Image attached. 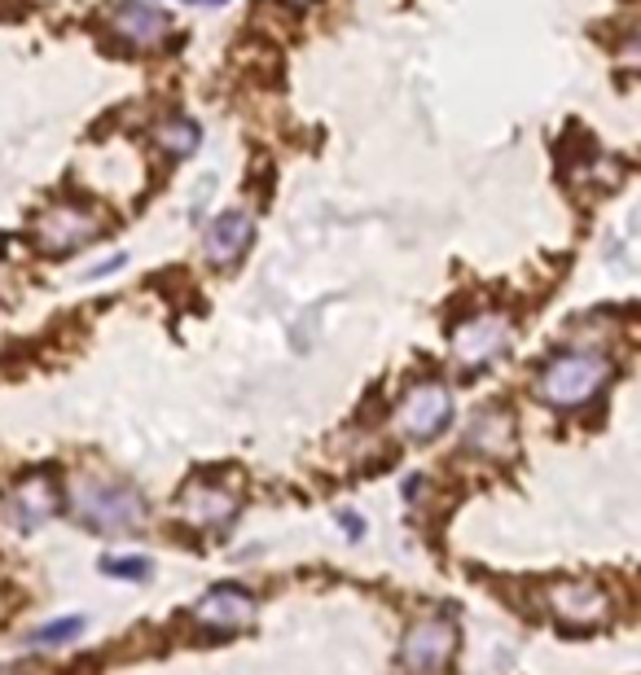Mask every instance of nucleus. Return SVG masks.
Masks as SVG:
<instances>
[{"label":"nucleus","instance_id":"14","mask_svg":"<svg viewBox=\"0 0 641 675\" xmlns=\"http://www.w3.org/2000/svg\"><path fill=\"white\" fill-rule=\"evenodd\" d=\"M198 141H202V128L193 124V119H185V115H172V119H163L159 128H154V145L167 154V158H189L193 150H198Z\"/></svg>","mask_w":641,"mask_h":675},{"label":"nucleus","instance_id":"16","mask_svg":"<svg viewBox=\"0 0 641 675\" xmlns=\"http://www.w3.org/2000/svg\"><path fill=\"white\" fill-rule=\"evenodd\" d=\"M101 575H115V580H146V575H150V561H146V557H101Z\"/></svg>","mask_w":641,"mask_h":675},{"label":"nucleus","instance_id":"17","mask_svg":"<svg viewBox=\"0 0 641 675\" xmlns=\"http://www.w3.org/2000/svg\"><path fill=\"white\" fill-rule=\"evenodd\" d=\"M339 522H343V531H348L352 539H361V535H365V522H361L356 513H348V509H343V513H339Z\"/></svg>","mask_w":641,"mask_h":675},{"label":"nucleus","instance_id":"11","mask_svg":"<svg viewBox=\"0 0 641 675\" xmlns=\"http://www.w3.org/2000/svg\"><path fill=\"white\" fill-rule=\"evenodd\" d=\"M255 242V219L247 211H221L216 219L206 224V233H202V246H206V259L211 264H238L247 255V246Z\"/></svg>","mask_w":641,"mask_h":675},{"label":"nucleus","instance_id":"3","mask_svg":"<svg viewBox=\"0 0 641 675\" xmlns=\"http://www.w3.org/2000/svg\"><path fill=\"white\" fill-rule=\"evenodd\" d=\"M457 653V623L444 614L417 619L400 640V666L409 675H444Z\"/></svg>","mask_w":641,"mask_h":675},{"label":"nucleus","instance_id":"6","mask_svg":"<svg viewBox=\"0 0 641 675\" xmlns=\"http://www.w3.org/2000/svg\"><path fill=\"white\" fill-rule=\"evenodd\" d=\"M58 513H62V492H58V479L45 474V470L18 479V483L5 492V518H10L23 535L49 526Z\"/></svg>","mask_w":641,"mask_h":675},{"label":"nucleus","instance_id":"15","mask_svg":"<svg viewBox=\"0 0 641 675\" xmlns=\"http://www.w3.org/2000/svg\"><path fill=\"white\" fill-rule=\"evenodd\" d=\"M84 632V619L79 614H62V619H53V623H40L27 640L32 645H66V640H75Z\"/></svg>","mask_w":641,"mask_h":675},{"label":"nucleus","instance_id":"5","mask_svg":"<svg viewBox=\"0 0 641 675\" xmlns=\"http://www.w3.org/2000/svg\"><path fill=\"white\" fill-rule=\"evenodd\" d=\"M97 238H101V219L88 206H75V202L49 206L40 215V224H36V246L45 255H75Z\"/></svg>","mask_w":641,"mask_h":675},{"label":"nucleus","instance_id":"18","mask_svg":"<svg viewBox=\"0 0 641 675\" xmlns=\"http://www.w3.org/2000/svg\"><path fill=\"white\" fill-rule=\"evenodd\" d=\"M185 5H225V0H185Z\"/></svg>","mask_w":641,"mask_h":675},{"label":"nucleus","instance_id":"7","mask_svg":"<svg viewBox=\"0 0 641 675\" xmlns=\"http://www.w3.org/2000/svg\"><path fill=\"white\" fill-rule=\"evenodd\" d=\"M510 338H514V324L505 316H497V311H483V316H470L466 324L453 329V356L466 369H483L497 356H505Z\"/></svg>","mask_w":641,"mask_h":675},{"label":"nucleus","instance_id":"19","mask_svg":"<svg viewBox=\"0 0 641 675\" xmlns=\"http://www.w3.org/2000/svg\"><path fill=\"white\" fill-rule=\"evenodd\" d=\"M290 5H307V0H290Z\"/></svg>","mask_w":641,"mask_h":675},{"label":"nucleus","instance_id":"10","mask_svg":"<svg viewBox=\"0 0 641 675\" xmlns=\"http://www.w3.org/2000/svg\"><path fill=\"white\" fill-rule=\"evenodd\" d=\"M180 518L198 531H229L238 518V496L221 483H193L180 496Z\"/></svg>","mask_w":641,"mask_h":675},{"label":"nucleus","instance_id":"8","mask_svg":"<svg viewBox=\"0 0 641 675\" xmlns=\"http://www.w3.org/2000/svg\"><path fill=\"white\" fill-rule=\"evenodd\" d=\"M255 597L247 593V588H238V584H216L211 588L198 606H193V623L202 627V632H221V636H229V632H242L251 619H255Z\"/></svg>","mask_w":641,"mask_h":675},{"label":"nucleus","instance_id":"12","mask_svg":"<svg viewBox=\"0 0 641 675\" xmlns=\"http://www.w3.org/2000/svg\"><path fill=\"white\" fill-rule=\"evenodd\" d=\"M111 27L120 40H128L133 49H154L167 40L172 18L159 5H146V0H124V5L111 10Z\"/></svg>","mask_w":641,"mask_h":675},{"label":"nucleus","instance_id":"13","mask_svg":"<svg viewBox=\"0 0 641 675\" xmlns=\"http://www.w3.org/2000/svg\"><path fill=\"white\" fill-rule=\"evenodd\" d=\"M514 417L505 408H483L466 425V447L483 461H510L514 457Z\"/></svg>","mask_w":641,"mask_h":675},{"label":"nucleus","instance_id":"1","mask_svg":"<svg viewBox=\"0 0 641 675\" xmlns=\"http://www.w3.org/2000/svg\"><path fill=\"white\" fill-rule=\"evenodd\" d=\"M71 513L97 531V535H133L146 526L150 505L146 496L124 483V479H101V474H84L71 483Z\"/></svg>","mask_w":641,"mask_h":675},{"label":"nucleus","instance_id":"4","mask_svg":"<svg viewBox=\"0 0 641 675\" xmlns=\"http://www.w3.org/2000/svg\"><path fill=\"white\" fill-rule=\"evenodd\" d=\"M453 421V395L444 382H417L404 391L400 408H395V430L409 443H431L449 430Z\"/></svg>","mask_w":641,"mask_h":675},{"label":"nucleus","instance_id":"9","mask_svg":"<svg viewBox=\"0 0 641 675\" xmlns=\"http://www.w3.org/2000/svg\"><path fill=\"white\" fill-rule=\"evenodd\" d=\"M545 610L558 623L589 627V623H602L611 614V597L598 584H550L545 588Z\"/></svg>","mask_w":641,"mask_h":675},{"label":"nucleus","instance_id":"2","mask_svg":"<svg viewBox=\"0 0 641 675\" xmlns=\"http://www.w3.org/2000/svg\"><path fill=\"white\" fill-rule=\"evenodd\" d=\"M611 373H615L611 360L598 356V352H563V356H554L541 369L537 399L550 404V408H563V412L585 408V404H593L602 395V386L611 382Z\"/></svg>","mask_w":641,"mask_h":675}]
</instances>
